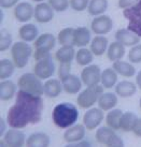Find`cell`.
<instances>
[{"label": "cell", "mask_w": 141, "mask_h": 147, "mask_svg": "<svg viewBox=\"0 0 141 147\" xmlns=\"http://www.w3.org/2000/svg\"><path fill=\"white\" fill-rule=\"evenodd\" d=\"M43 107L42 97L18 89L15 96V103L8 111L7 123L10 128L15 129L37 125L42 119Z\"/></svg>", "instance_id": "1"}, {"label": "cell", "mask_w": 141, "mask_h": 147, "mask_svg": "<svg viewBox=\"0 0 141 147\" xmlns=\"http://www.w3.org/2000/svg\"><path fill=\"white\" fill-rule=\"evenodd\" d=\"M79 118L78 107L70 102H62L55 105L52 111V120L59 129H68L75 125Z\"/></svg>", "instance_id": "2"}, {"label": "cell", "mask_w": 141, "mask_h": 147, "mask_svg": "<svg viewBox=\"0 0 141 147\" xmlns=\"http://www.w3.org/2000/svg\"><path fill=\"white\" fill-rule=\"evenodd\" d=\"M17 86L18 89L35 96L42 97V94H44V83L35 73L22 74L17 80Z\"/></svg>", "instance_id": "3"}, {"label": "cell", "mask_w": 141, "mask_h": 147, "mask_svg": "<svg viewBox=\"0 0 141 147\" xmlns=\"http://www.w3.org/2000/svg\"><path fill=\"white\" fill-rule=\"evenodd\" d=\"M104 86L102 85H94L86 86V88L80 91L77 97V103L78 106L84 110H88L95 105L98 102V99L104 92Z\"/></svg>", "instance_id": "4"}, {"label": "cell", "mask_w": 141, "mask_h": 147, "mask_svg": "<svg viewBox=\"0 0 141 147\" xmlns=\"http://www.w3.org/2000/svg\"><path fill=\"white\" fill-rule=\"evenodd\" d=\"M11 57L12 61L18 69L25 68L33 55V47L24 41L14 42L11 46Z\"/></svg>", "instance_id": "5"}, {"label": "cell", "mask_w": 141, "mask_h": 147, "mask_svg": "<svg viewBox=\"0 0 141 147\" xmlns=\"http://www.w3.org/2000/svg\"><path fill=\"white\" fill-rule=\"evenodd\" d=\"M96 142L100 145L109 147H122L124 146V142L121 136L108 126L100 127L96 130L95 133Z\"/></svg>", "instance_id": "6"}, {"label": "cell", "mask_w": 141, "mask_h": 147, "mask_svg": "<svg viewBox=\"0 0 141 147\" xmlns=\"http://www.w3.org/2000/svg\"><path fill=\"white\" fill-rule=\"evenodd\" d=\"M123 16L128 21L127 29L141 38V0L133 7L124 9Z\"/></svg>", "instance_id": "7"}, {"label": "cell", "mask_w": 141, "mask_h": 147, "mask_svg": "<svg viewBox=\"0 0 141 147\" xmlns=\"http://www.w3.org/2000/svg\"><path fill=\"white\" fill-rule=\"evenodd\" d=\"M33 73L41 80H49L55 73V65L51 55L39 59L33 65Z\"/></svg>", "instance_id": "8"}, {"label": "cell", "mask_w": 141, "mask_h": 147, "mask_svg": "<svg viewBox=\"0 0 141 147\" xmlns=\"http://www.w3.org/2000/svg\"><path fill=\"white\" fill-rule=\"evenodd\" d=\"M104 118V111L100 107H91L83 115V125L86 130L93 131L97 129Z\"/></svg>", "instance_id": "9"}, {"label": "cell", "mask_w": 141, "mask_h": 147, "mask_svg": "<svg viewBox=\"0 0 141 147\" xmlns=\"http://www.w3.org/2000/svg\"><path fill=\"white\" fill-rule=\"evenodd\" d=\"M113 28V21L112 18L102 14L99 16H95L91 23V30L97 36H104L108 34Z\"/></svg>", "instance_id": "10"}, {"label": "cell", "mask_w": 141, "mask_h": 147, "mask_svg": "<svg viewBox=\"0 0 141 147\" xmlns=\"http://www.w3.org/2000/svg\"><path fill=\"white\" fill-rule=\"evenodd\" d=\"M101 70L97 65H88L81 71V80L85 86H94L101 81Z\"/></svg>", "instance_id": "11"}, {"label": "cell", "mask_w": 141, "mask_h": 147, "mask_svg": "<svg viewBox=\"0 0 141 147\" xmlns=\"http://www.w3.org/2000/svg\"><path fill=\"white\" fill-rule=\"evenodd\" d=\"M54 10L50 5L49 2H40L35 7L33 18L39 24H46L50 23L54 17Z\"/></svg>", "instance_id": "12"}, {"label": "cell", "mask_w": 141, "mask_h": 147, "mask_svg": "<svg viewBox=\"0 0 141 147\" xmlns=\"http://www.w3.org/2000/svg\"><path fill=\"white\" fill-rule=\"evenodd\" d=\"M33 12H35V8H33L29 2L23 1L17 3L14 7V17L17 22L20 23H27L33 17Z\"/></svg>", "instance_id": "13"}, {"label": "cell", "mask_w": 141, "mask_h": 147, "mask_svg": "<svg viewBox=\"0 0 141 147\" xmlns=\"http://www.w3.org/2000/svg\"><path fill=\"white\" fill-rule=\"evenodd\" d=\"M4 143L7 146L11 147H21L26 145V136L24 132H22L20 129L11 128L9 129L3 135Z\"/></svg>", "instance_id": "14"}, {"label": "cell", "mask_w": 141, "mask_h": 147, "mask_svg": "<svg viewBox=\"0 0 141 147\" xmlns=\"http://www.w3.org/2000/svg\"><path fill=\"white\" fill-rule=\"evenodd\" d=\"M85 131L86 128L83 123L73 125L70 128H68L64 133V141L68 144H73L79 142L85 138Z\"/></svg>", "instance_id": "15"}, {"label": "cell", "mask_w": 141, "mask_h": 147, "mask_svg": "<svg viewBox=\"0 0 141 147\" xmlns=\"http://www.w3.org/2000/svg\"><path fill=\"white\" fill-rule=\"evenodd\" d=\"M62 83L64 91L68 94H78L82 89V80L75 74H69L66 78L60 80Z\"/></svg>", "instance_id": "16"}, {"label": "cell", "mask_w": 141, "mask_h": 147, "mask_svg": "<svg viewBox=\"0 0 141 147\" xmlns=\"http://www.w3.org/2000/svg\"><path fill=\"white\" fill-rule=\"evenodd\" d=\"M56 44V38L52 33H42L33 42V47L36 51H41V52H51L55 47Z\"/></svg>", "instance_id": "17"}, {"label": "cell", "mask_w": 141, "mask_h": 147, "mask_svg": "<svg viewBox=\"0 0 141 147\" xmlns=\"http://www.w3.org/2000/svg\"><path fill=\"white\" fill-rule=\"evenodd\" d=\"M114 38H115V41L122 43L124 46H129V47L140 43V37H138L136 33H134L127 28L119 29L114 34Z\"/></svg>", "instance_id": "18"}, {"label": "cell", "mask_w": 141, "mask_h": 147, "mask_svg": "<svg viewBox=\"0 0 141 147\" xmlns=\"http://www.w3.org/2000/svg\"><path fill=\"white\" fill-rule=\"evenodd\" d=\"M17 84L10 80H2L0 83V100L2 102H7L12 100L13 97L16 96Z\"/></svg>", "instance_id": "19"}, {"label": "cell", "mask_w": 141, "mask_h": 147, "mask_svg": "<svg viewBox=\"0 0 141 147\" xmlns=\"http://www.w3.org/2000/svg\"><path fill=\"white\" fill-rule=\"evenodd\" d=\"M89 29L87 27L80 26L75 28V34H73V43L75 46L78 47H85L86 45L91 44L92 41V34Z\"/></svg>", "instance_id": "20"}, {"label": "cell", "mask_w": 141, "mask_h": 147, "mask_svg": "<svg viewBox=\"0 0 141 147\" xmlns=\"http://www.w3.org/2000/svg\"><path fill=\"white\" fill-rule=\"evenodd\" d=\"M137 85L136 83H133L130 81H121V82L116 83V85L114 86V90L115 94H117V97L121 98H130L137 91Z\"/></svg>", "instance_id": "21"}, {"label": "cell", "mask_w": 141, "mask_h": 147, "mask_svg": "<svg viewBox=\"0 0 141 147\" xmlns=\"http://www.w3.org/2000/svg\"><path fill=\"white\" fill-rule=\"evenodd\" d=\"M62 90V83L59 78H49L44 83V96L47 98H57Z\"/></svg>", "instance_id": "22"}, {"label": "cell", "mask_w": 141, "mask_h": 147, "mask_svg": "<svg viewBox=\"0 0 141 147\" xmlns=\"http://www.w3.org/2000/svg\"><path fill=\"white\" fill-rule=\"evenodd\" d=\"M18 37L24 42H35V40L39 37V30L37 26L30 23H26L18 29Z\"/></svg>", "instance_id": "23"}, {"label": "cell", "mask_w": 141, "mask_h": 147, "mask_svg": "<svg viewBox=\"0 0 141 147\" xmlns=\"http://www.w3.org/2000/svg\"><path fill=\"white\" fill-rule=\"evenodd\" d=\"M50 143V135L44 132L31 133L26 140V146L28 147H47Z\"/></svg>", "instance_id": "24"}, {"label": "cell", "mask_w": 141, "mask_h": 147, "mask_svg": "<svg viewBox=\"0 0 141 147\" xmlns=\"http://www.w3.org/2000/svg\"><path fill=\"white\" fill-rule=\"evenodd\" d=\"M108 38L104 36H96L92 39L91 41V47L89 49L92 51V53L94 54V56H102L104 53H107L108 49Z\"/></svg>", "instance_id": "25"}, {"label": "cell", "mask_w": 141, "mask_h": 147, "mask_svg": "<svg viewBox=\"0 0 141 147\" xmlns=\"http://www.w3.org/2000/svg\"><path fill=\"white\" fill-rule=\"evenodd\" d=\"M112 68L115 70V72L123 78H133L136 74V68L134 67V63L130 61H123L117 60L112 62Z\"/></svg>", "instance_id": "26"}, {"label": "cell", "mask_w": 141, "mask_h": 147, "mask_svg": "<svg viewBox=\"0 0 141 147\" xmlns=\"http://www.w3.org/2000/svg\"><path fill=\"white\" fill-rule=\"evenodd\" d=\"M117 94L115 92H102L98 99V107H100L104 112L112 110L117 104Z\"/></svg>", "instance_id": "27"}, {"label": "cell", "mask_w": 141, "mask_h": 147, "mask_svg": "<svg viewBox=\"0 0 141 147\" xmlns=\"http://www.w3.org/2000/svg\"><path fill=\"white\" fill-rule=\"evenodd\" d=\"M75 58V51L72 45H62L55 53V59L59 63H71Z\"/></svg>", "instance_id": "28"}, {"label": "cell", "mask_w": 141, "mask_h": 147, "mask_svg": "<svg viewBox=\"0 0 141 147\" xmlns=\"http://www.w3.org/2000/svg\"><path fill=\"white\" fill-rule=\"evenodd\" d=\"M125 47L124 45L117 41L110 43L107 49V58L109 61L114 62L117 60H122V58L125 56Z\"/></svg>", "instance_id": "29"}, {"label": "cell", "mask_w": 141, "mask_h": 147, "mask_svg": "<svg viewBox=\"0 0 141 147\" xmlns=\"http://www.w3.org/2000/svg\"><path fill=\"white\" fill-rule=\"evenodd\" d=\"M117 75L115 70L111 68H107L101 72V81L100 84L104 86V89H111L117 83Z\"/></svg>", "instance_id": "30"}, {"label": "cell", "mask_w": 141, "mask_h": 147, "mask_svg": "<svg viewBox=\"0 0 141 147\" xmlns=\"http://www.w3.org/2000/svg\"><path fill=\"white\" fill-rule=\"evenodd\" d=\"M108 0H89L87 12L92 16H99L108 10Z\"/></svg>", "instance_id": "31"}, {"label": "cell", "mask_w": 141, "mask_h": 147, "mask_svg": "<svg viewBox=\"0 0 141 147\" xmlns=\"http://www.w3.org/2000/svg\"><path fill=\"white\" fill-rule=\"evenodd\" d=\"M137 118V115L133 113V112H130V111H127L125 113L123 112V115L121 117L120 130H122L123 132H126V133L132 132Z\"/></svg>", "instance_id": "32"}, {"label": "cell", "mask_w": 141, "mask_h": 147, "mask_svg": "<svg viewBox=\"0 0 141 147\" xmlns=\"http://www.w3.org/2000/svg\"><path fill=\"white\" fill-rule=\"evenodd\" d=\"M123 115V111L120 109H112L108 111V114L106 115V125L110 128H112L113 130H120V123L121 117Z\"/></svg>", "instance_id": "33"}, {"label": "cell", "mask_w": 141, "mask_h": 147, "mask_svg": "<svg viewBox=\"0 0 141 147\" xmlns=\"http://www.w3.org/2000/svg\"><path fill=\"white\" fill-rule=\"evenodd\" d=\"M93 57L94 54L92 53V51L86 47H80L77 52H75V62L81 67H86V65H91L93 61Z\"/></svg>", "instance_id": "34"}, {"label": "cell", "mask_w": 141, "mask_h": 147, "mask_svg": "<svg viewBox=\"0 0 141 147\" xmlns=\"http://www.w3.org/2000/svg\"><path fill=\"white\" fill-rule=\"evenodd\" d=\"M15 65L12 60L3 58L0 60V78L2 80H8L9 78H11L15 71Z\"/></svg>", "instance_id": "35"}, {"label": "cell", "mask_w": 141, "mask_h": 147, "mask_svg": "<svg viewBox=\"0 0 141 147\" xmlns=\"http://www.w3.org/2000/svg\"><path fill=\"white\" fill-rule=\"evenodd\" d=\"M73 34H75V28L67 27V28L62 29L57 36V42L62 45H72L75 46L73 43Z\"/></svg>", "instance_id": "36"}, {"label": "cell", "mask_w": 141, "mask_h": 147, "mask_svg": "<svg viewBox=\"0 0 141 147\" xmlns=\"http://www.w3.org/2000/svg\"><path fill=\"white\" fill-rule=\"evenodd\" d=\"M13 45L12 36L8 30L2 29L0 32V52H5Z\"/></svg>", "instance_id": "37"}, {"label": "cell", "mask_w": 141, "mask_h": 147, "mask_svg": "<svg viewBox=\"0 0 141 147\" xmlns=\"http://www.w3.org/2000/svg\"><path fill=\"white\" fill-rule=\"evenodd\" d=\"M128 60L132 63H140L141 62V44L134 45L128 52Z\"/></svg>", "instance_id": "38"}, {"label": "cell", "mask_w": 141, "mask_h": 147, "mask_svg": "<svg viewBox=\"0 0 141 147\" xmlns=\"http://www.w3.org/2000/svg\"><path fill=\"white\" fill-rule=\"evenodd\" d=\"M49 3L56 12H65L70 7L69 0H49Z\"/></svg>", "instance_id": "39"}, {"label": "cell", "mask_w": 141, "mask_h": 147, "mask_svg": "<svg viewBox=\"0 0 141 147\" xmlns=\"http://www.w3.org/2000/svg\"><path fill=\"white\" fill-rule=\"evenodd\" d=\"M70 2V8L75 12H83L87 10L89 0H69Z\"/></svg>", "instance_id": "40"}, {"label": "cell", "mask_w": 141, "mask_h": 147, "mask_svg": "<svg viewBox=\"0 0 141 147\" xmlns=\"http://www.w3.org/2000/svg\"><path fill=\"white\" fill-rule=\"evenodd\" d=\"M71 70V63H59L57 70V75L59 80H62L64 78H66L67 75L70 74Z\"/></svg>", "instance_id": "41"}, {"label": "cell", "mask_w": 141, "mask_h": 147, "mask_svg": "<svg viewBox=\"0 0 141 147\" xmlns=\"http://www.w3.org/2000/svg\"><path fill=\"white\" fill-rule=\"evenodd\" d=\"M138 1H139V0H119L117 5H119V8H120V9L124 10V9H127V8L133 7L134 4H136Z\"/></svg>", "instance_id": "42"}, {"label": "cell", "mask_w": 141, "mask_h": 147, "mask_svg": "<svg viewBox=\"0 0 141 147\" xmlns=\"http://www.w3.org/2000/svg\"><path fill=\"white\" fill-rule=\"evenodd\" d=\"M20 0H0V7L1 9H11L15 7Z\"/></svg>", "instance_id": "43"}, {"label": "cell", "mask_w": 141, "mask_h": 147, "mask_svg": "<svg viewBox=\"0 0 141 147\" xmlns=\"http://www.w3.org/2000/svg\"><path fill=\"white\" fill-rule=\"evenodd\" d=\"M132 132H133L136 136L141 138V118H139V117L137 118V120H136V123H135V126H134L133 131H132Z\"/></svg>", "instance_id": "44"}, {"label": "cell", "mask_w": 141, "mask_h": 147, "mask_svg": "<svg viewBox=\"0 0 141 147\" xmlns=\"http://www.w3.org/2000/svg\"><path fill=\"white\" fill-rule=\"evenodd\" d=\"M7 126H5V121H4L3 117H0V136L1 138H3L4 135V132H7Z\"/></svg>", "instance_id": "45"}, {"label": "cell", "mask_w": 141, "mask_h": 147, "mask_svg": "<svg viewBox=\"0 0 141 147\" xmlns=\"http://www.w3.org/2000/svg\"><path fill=\"white\" fill-rule=\"evenodd\" d=\"M75 146H91V143L88 142V141H85V140H81L79 142H77V143L73 144Z\"/></svg>", "instance_id": "46"}, {"label": "cell", "mask_w": 141, "mask_h": 147, "mask_svg": "<svg viewBox=\"0 0 141 147\" xmlns=\"http://www.w3.org/2000/svg\"><path fill=\"white\" fill-rule=\"evenodd\" d=\"M136 85L141 90V70L137 73V75H136Z\"/></svg>", "instance_id": "47"}, {"label": "cell", "mask_w": 141, "mask_h": 147, "mask_svg": "<svg viewBox=\"0 0 141 147\" xmlns=\"http://www.w3.org/2000/svg\"><path fill=\"white\" fill-rule=\"evenodd\" d=\"M33 2H37V3H40V2H44V0H31Z\"/></svg>", "instance_id": "48"}, {"label": "cell", "mask_w": 141, "mask_h": 147, "mask_svg": "<svg viewBox=\"0 0 141 147\" xmlns=\"http://www.w3.org/2000/svg\"><path fill=\"white\" fill-rule=\"evenodd\" d=\"M139 107H140V110H141V97H140V99H139Z\"/></svg>", "instance_id": "49"}]
</instances>
